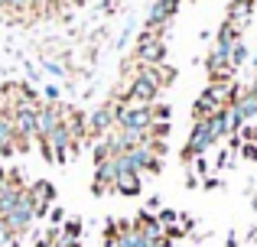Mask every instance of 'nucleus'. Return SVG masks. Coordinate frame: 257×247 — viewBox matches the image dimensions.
<instances>
[{"label": "nucleus", "mask_w": 257, "mask_h": 247, "mask_svg": "<svg viewBox=\"0 0 257 247\" xmlns=\"http://www.w3.org/2000/svg\"><path fill=\"white\" fill-rule=\"evenodd\" d=\"M241 88H244V85H238L234 78H231V82H212L199 98H195L192 117H195V121H205V117H212V114H218V111L231 108V101L238 98Z\"/></svg>", "instance_id": "1"}, {"label": "nucleus", "mask_w": 257, "mask_h": 247, "mask_svg": "<svg viewBox=\"0 0 257 247\" xmlns=\"http://www.w3.org/2000/svg\"><path fill=\"white\" fill-rule=\"evenodd\" d=\"M134 59H137V65H160V62H166L163 30H150V26H144L137 46H134Z\"/></svg>", "instance_id": "2"}, {"label": "nucleus", "mask_w": 257, "mask_h": 247, "mask_svg": "<svg viewBox=\"0 0 257 247\" xmlns=\"http://www.w3.org/2000/svg\"><path fill=\"white\" fill-rule=\"evenodd\" d=\"M212 146H215V137H212V127H208V121H195L192 130H189L186 146H182V159H186V163H192V159L205 156Z\"/></svg>", "instance_id": "3"}, {"label": "nucleus", "mask_w": 257, "mask_h": 247, "mask_svg": "<svg viewBox=\"0 0 257 247\" xmlns=\"http://www.w3.org/2000/svg\"><path fill=\"white\" fill-rule=\"evenodd\" d=\"M117 104L120 101H107L91 114V121H88V133H91V137H107V133L117 127Z\"/></svg>", "instance_id": "4"}, {"label": "nucleus", "mask_w": 257, "mask_h": 247, "mask_svg": "<svg viewBox=\"0 0 257 247\" xmlns=\"http://www.w3.org/2000/svg\"><path fill=\"white\" fill-rule=\"evenodd\" d=\"M254 7H257V0H231L228 10H225V23H231L238 33H244L247 26H251Z\"/></svg>", "instance_id": "5"}, {"label": "nucleus", "mask_w": 257, "mask_h": 247, "mask_svg": "<svg viewBox=\"0 0 257 247\" xmlns=\"http://www.w3.org/2000/svg\"><path fill=\"white\" fill-rule=\"evenodd\" d=\"M179 4L182 0H153L150 13H147V26H150V30H166V23L176 17Z\"/></svg>", "instance_id": "6"}, {"label": "nucleus", "mask_w": 257, "mask_h": 247, "mask_svg": "<svg viewBox=\"0 0 257 247\" xmlns=\"http://www.w3.org/2000/svg\"><path fill=\"white\" fill-rule=\"evenodd\" d=\"M30 202L33 208H36V215H43V211H49V205L56 202V189H52V182H46V179H39V182H30Z\"/></svg>", "instance_id": "7"}, {"label": "nucleus", "mask_w": 257, "mask_h": 247, "mask_svg": "<svg viewBox=\"0 0 257 247\" xmlns=\"http://www.w3.org/2000/svg\"><path fill=\"white\" fill-rule=\"evenodd\" d=\"M140 189H144L140 172H134V169H120L117 172V179H114V192H120V195H140Z\"/></svg>", "instance_id": "8"}, {"label": "nucleus", "mask_w": 257, "mask_h": 247, "mask_svg": "<svg viewBox=\"0 0 257 247\" xmlns=\"http://www.w3.org/2000/svg\"><path fill=\"white\" fill-rule=\"evenodd\" d=\"M0 153H4V156L17 153V130H13L10 114H0Z\"/></svg>", "instance_id": "9"}, {"label": "nucleus", "mask_w": 257, "mask_h": 247, "mask_svg": "<svg viewBox=\"0 0 257 247\" xmlns=\"http://www.w3.org/2000/svg\"><path fill=\"white\" fill-rule=\"evenodd\" d=\"M244 62H247V46H244V39H238V43L231 46V52H228V65L238 72Z\"/></svg>", "instance_id": "10"}, {"label": "nucleus", "mask_w": 257, "mask_h": 247, "mask_svg": "<svg viewBox=\"0 0 257 247\" xmlns=\"http://www.w3.org/2000/svg\"><path fill=\"white\" fill-rule=\"evenodd\" d=\"M238 39H241V33L234 30L231 23H221V30L215 33V43H218V46H234Z\"/></svg>", "instance_id": "11"}, {"label": "nucleus", "mask_w": 257, "mask_h": 247, "mask_svg": "<svg viewBox=\"0 0 257 247\" xmlns=\"http://www.w3.org/2000/svg\"><path fill=\"white\" fill-rule=\"evenodd\" d=\"M7 10L17 13V17H26V13L33 10V4H30V0H7Z\"/></svg>", "instance_id": "12"}, {"label": "nucleus", "mask_w": 257, "mask_h": 247, "mask_svg": "<svg viewBox=\"0 0 257 247\" xmlns=\"http://www.w3.org/2000/svg\"><path fill=\"white\" fill-rule=\"evenodd\" d=\"M238 137H241V143H257V124L251 121V124H244L238 130Z\"/></svg>", "instance_id": "13"}, {"label": "nucleus", "mask_w": 257, "mask_h": 247, "mask_svg": "<svg viewBox=\"0 0 257 247\" xmlns=\"http://www.w3.org/2000/svg\"><path fill=\"white\" fill-rule=\"evenodd\" d=\"M33 4V10H39V13H52L59 7V0H30Z\"/></svg>", "instance_id": "14"}, {"label": "nucleus", "mask_w": 257, "mask_h": 247, "mask_svg": "<svg viewBox=\"0 0 257 247\" xmlns=\"http://www.w3.org/2000/svg\"><path fill=\"white\" fill-rule=\"evenodd\" d=\"M241 156L251 159V163H257V143H241Z\"/></svg>", "instance_id": "15"}, {"label": "nucleus", "mask_w": 257, "mask_h": 247, "mask_svg": "<svg viewBox=\"0 0 257 247\" xmlns=\"http://www.w3.org/2000/svg\"><path fill=\"white\" fill-rule=\"evenodd\" d=\"M46 98H49V101H56V98H59V88H56V85H49V88H46Z\"/></svg>", "instance_id": "16"}, {"label": "nucleus", "mask_w": 257, "mask_h": 247, "mask_svg": "<svg viewBox=\"0 0 257 247\" xmlns=\"http://www.w3.org/2000/svg\"><path fill=\"white\" fill-rule=\"evenodd\" d=\"M247 91H251V95H257V75H254V82L247 85Z\"/></svg>", "instance_id": "17"}, {"label": "nucleus", "mask_w": 257, "mask_h": 247, "mask_svg": "<svg viewBox=\"0 0 257 247\" xmlns=\"http://www.w3.org/2000/svg\"><path fill=\"white\" fill-rule=\"evenodd\" d=\"M7 10V0H0V13H4Z\"/></svg>", "instance_id": "18"}, {"label": "nucleus", "mask_w": 257, "mask_h": 247, "mask_svg": "<svg viewBox=\"0 0 257 247\" xmlns=\"http://www.w3.org/2000/svg\"><path fill=\"white\" fill-rule=\"evenodd\" d=\"M254 69H257V56H254Z\"/></svg>", "instance_id": "19"}]
</instances>
